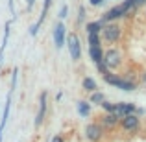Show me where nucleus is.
Instances as JSON below:
<instances>
[{
  "mask_svg": "<svg viewBox=\"0 0 146 142\" xmlns=\"http://www.w3.org/2000/svg\"><path fill=\"white\" fill-rule=\"evenodd\" d=\"M102 79L107 83V85L115 87V89H120L124 92H131V90H137L139 87V79H135L133 76L128 74H115V72H107V74L102 76Z\"/></svg>",
  "mask_w": 146,
  "mask_h": 142,
  "instance_id": "obj_1",
  "label": "nucleus"
},
{
  "mask_svg": "<svg viewBox=\"0 0 146 142\" xmlns=\"http://www.w3.org/2000/svg\"><path fill=\"white\" fill-rule=\"evenodd\" d=\"M100 39L106 44H120L124 39V26L120 22H106L102 26V32H100Z\"/></svg>",
  "mask_w": 146,
  "mask_h": 142,
  "instance_id": "obj_2",
  "label": "nucleus"
},
{
  "mask_svg": "<svg viewBox=\"0 0 146 142\" xmlns=\"http://www.w3.org/2000/svg\"><path fill=\"white\" fill-rule=\"evenodd\" d=\"M102 61L106 63V67L109 68L111 72H120L124 68V52L118 44L115 46H109V48H104V57Z\"/></svg>",
  "mask_w": 146,
  "mask_h": 142,
  "instance_id": "obj_3",
  "label": "nucleus"
},
{
  "mask_svg": "<svg viewBox=\"0 0 146 142\" xmlns=\"http://www.w3.org/2000/svg\"><path fill=\"white\" fill-rule=\"evenodd\" d=\"M118 129H120L124 135L128 137H133L137 135V133H141V129H143V120H141L139 114H126V116L120 118V122H118Z\"/></svg>",
  "mask_w": 146,
  "mask_h": 142,
  "instance_id": "obj_4",
  "label": "nucleus"
},
{
  "mask_svg": "<svg viewBox=\"0 0 146 142\" xmlns=\"http://www.w3.org/2000/svg\"><path fill=\"white\" fill-rule=\"evenodd\" d=\"M106 135H107V131L102 127V124H100L98 120L89 122V124L83 127V137H85L87 142H104Z\"/></svg>",
  "mask_w": 146,
  "mask_h": 142,
  "instance_id": "obj_5",
  "label": "nucleus"
},
{
  "mask_svg": "<svg viewBox=\"0 0 146 142\" xmlns=\"http://www.w3.org/2000/svg\"><path fill=\"white\" fill-rule=\"evenodd\" d=\"M65 44L68 46V53H70L72 61H80V59H82V41H80L78 33H70V35H67Z\"/></svg>",
  "mask_w": 146,
  "mask_h": 142,
  "instance_id": "obj_6",
  "label": "nucleus"
},
{
  "mask_svg": "<svg viewBox=\"0 0 146 142\" xmlns=\"http://www.w3.org/2000/svg\"><path fill=\"white\" fill-rule=\"evenodd\" d=\"M46 111H48V92H46V90H43L41 96H39V111H37L35 120H33V125H35L37 129L43 125L44 118H46Z\"/></svg>",
  "mask_w": 146,
  "mask_h": 142,
  "instance_id": "obj_7",
  "label": "nucleus"
},
{
  "mask_svg": "<svg viewBox=\"0 0 146 142\" xmlns=\"http://www.w3.org/2000/svg\"><path fill=\"white\" fill-rule=\"evenodd\" d=\"M100 124H102V127L106 129L107 133L115 131V129H118V122H120V118L117 116L115 113H104L102 116H100Z\"/></svg>",
  "mask_w": 146,
  "mask_h": 142,
  "instance_id": "obj_8",
  "label": "nucleus"
},
{
  "mask_svg": "<svg viewBox=\"0 0 146 142\" xmlns=\"http://www.w3.org/2000/svg\"><path fill=\"white\" fill-rule=\"evenodd\" d=\"M54 44H56V48H63L65 46V41H67V28H65L63 22H57L56 26H54Z\"/></svg>",
  "mask_w": 146,
  "mask_h": 142,
  "instance_id": "obj_9",
  "label": "nucleus"
},
{
  "mask_svg": "<svg viewBox=\"0 0 146 142\" xmlns=\"http://www.w3.org/2000/svg\"><path fill=\"white\" fill-rule=\"evenodd\" d=\"M135 111H137V105L133 102H117L113 113L117 114L118 118H122V116H126V114H133Z\"/></svg>",
  "mask_w": 146,
  "mask_h": 142,
  "instance_id": "obj_10",
  "label": "nucleus"
},
{
  "mask_svg": "<svg viewBox=\"0 0 146 142\" xmlns=\"http://www.w3.org/2000/svg\"><path fill=\"white\" fill-rule=\"evenodd\" d=\"M9 33H11V20H7L6 24H4V39H2V44H0V67H2V63H4V53H6V48H7Z\"/></svg>",
  "mask_w": 146,
  "mask_h": 142,
  "instance_id": "obj_11",
  "label": "nucleus"
},
{
  "mask_svg": "<svg viewBox=\"0 0 146 142\" xmlns=\"http://www.w3.org/2000/svg\"><path fill=\"white\" fill-rule=\"evenodd\" d=\"M76 111H78L80 116L87 118L91 114V103H89V100H78V102H76Z\"/></svg>",
  "mask_w": 146,
  "mask_h": 142,
  "instance_id": "obj_12",
  "label": "nucleus"
},
{
  "mask_svg": "<svg viewBox=\"0 0 146 142\" xmlns=\"http://www.w3.org/2000/svg\"><path fill=\"white\" fill-rule=\"evenodd\" d=\"M82 89L85 90V92H94V90H98V83L94 81L93 78H89V76H85V78L82 79Z\"/></svg>",
  "mask_w": 146,
  "mask_h": 142,
  "instance_id": "obj_13",
  "label": "nucleus"
},
{
  "mask_svg": "<svg viewBox=\"0 0 146 142\" xmlns=\"http://www.w3.org/2000/svg\"><path fill=\"white\" fill-rule=\"evenodd\" d=\"M89 57L93 59V63H98L104 57V46H89Z\"/></svg>",
  "mask_w": 146,
  "mask_h": 142,
  "instance_id": "obj_14",
  "label": "nucleus"
},
{
  "mask_svg": "<svg viewBox=\"0 0 146 142\" xmlns=\"http://www.w3.org/2000/svg\"><path fill=\"white\" fill-rule=\"evenodd\" d=\"M104 100H106V94H104L102 90H94V92H91V96H89L91 105H102Z\"/></svg>",
  "mask_w": 146,
  "mask_h": 142,
  "instance_id": "obj_15",
  "label": "nucleus"
},
{
  "mask_svg": "<svg viewBox=\"0 0 146 142\" xmlns=\"http://www.w3.org/2000/svg\"><path fill=\"white\" fill-rule=\"evenodd\" d=\"M102 26H104V22H100V20L87 22V24H85V32L87 33H100V32H102Z\"/></svg>",
  "mask_w": 146,
  "mask_h": 142,
  "instance_id": "obj_16",
  "label": "nucleus"
},
{
  "mask_svg": "<svg viewBox=\"0 0 146 142\" xmlns=\"http://www.w3.org/2000/svg\"><path fill=\"white\" fill-rule=\"evenodd\" d=\"M87 44L89 46H102L100 33H87Z\"/></svg>",
  "mask_w": 146,
  "mask_h": 142,
  "instance_id": "obj_17",
  "label": "nucleus"
},
{
  "mask_svg": "<svg viewBox=\"0 0 146 142\" xmlns=\"http://www.w3.org/2000/svg\"><path fill=\"white\" fill-rule=\"evenodd\" d=\"M115 103H117V102H109V100H104L100 107H102L106 113H113V111H115Z\"/></svg>",
  "mask_w": 146,
  "mask_h": 142,
  "instance_id": "obj_18",
  "label": "nucleus"
},
{
  "mask_svg": "<svg viewBox=\"0 0 146 142\" xmlns=\"http://www.w3.org/2000/svg\"><path fill=\"white\" fill-rule=\"evenodd\" d=\"M17 78H19V68H13V76H11V87H9V92H13L17 89Z\"/></svg>",
  "mask_w": 146,
  "mask_h": 142,
  "instance_id": "obj_19",
  "label": "nucleus"
},
{
  "mask_svg": "<svg viewBox=\"0 0 146 142\" xmlns=\"http://www.w3.org/2000/svg\"><path fill=\"white\" fill-rule=\"evenodd\" d=\"M94 65H96V70L100 72V74H107V72H109V68H107L106 67V63H104V61H98V63H94Z\"/></svg>",
  "mask_w": 146,
  "mask_h": 142,
  "instance_id": "obj_20",
  "label": "nucleus"
},
{
  "mask_svg": "<svg viewBox=\"0 0 146 142\" xmlns=\"http://www.w3.org/2000/svg\"><path fill=\"white\" fill-rule=\"evenodd\" d=\"M85 22V7L80 6L78 7V24H83Z\"/></svg>",
  "mask_w": 146,
  "mask_h": 142,
  "instance_id": "obj_21",
  "label": "nucleus"
},
{
  "mask_svg": "<svg viewBox=\"0 0 146 142\" xmlns=\"http://www.w3.org/2000/svg\"><path fill=\"white\" fill-rule=\"evenodd\" d=\"M57 17H59L61 20H63V18H67V17H68V6H61L59 15H57Z\"/></svg>",
  "mask_w": 146,
  "mask_h": 142,
  "instance_id": "obj_22",
  "label": "nucleus"
},
{
  "mask_svg": "<svg viewBox=\"0 0 146 142\" xmlns=\"http://www.w3.org/2000/svg\"><path fill=\"white\" fill-rule=\"evenodd\" d=\"M139 81L143 83V85H146V67H144L143 70L139 72Z\"/></svg>",
  "mask_w": 146,
  "mask_h": 142,
  "instance_id": "obj_23",
  "label": "nucleus"
},
{
  "mask_svg": "<svg viewBox=\"0 0 146 142\" xmlns=\"http://www.w3.org/2000/svg\"><path fill=\"white\" fill-rule=\"evenodd\" d=\"M104 2H106V0H89V4H91L93 7H98V6H102Z\"/></svg>",
  "mask_w": 146,
  "mask_h": 142,
  "instance_id": "obj_24",
  "label": "nucleus"
},
{
  "mask_svg": "<svg viewBox=\"0 0 146 142\" xmlns=\"http://www.w3.org/2000/svg\"><path fill=\"white\" fill-rule=\"evenodd\" d=\"M50 142H65V139L61 135H56V137H52V140H50Z\"/></svg>",
  "mask_w": 146,
  "mask_h": 142,
  "instance_id": "obj_25",
  "label": "nucleus"
},
{
  "mask_svg": "<svg viewBox=\"0 0 146 142\" xmlns=\"http://www.w3.org/2000/svg\"><path fill=\"white\" fill-rule=\"evenodd\" d=\"M135 2V6L139 7V6H146V0H133Z\"/></svg>",
  "mask_w": 146,
  "mask_h": 142,
  "instance_id": "obj_26",
  "label": "nucleus"
},
{
  "mask_svg": "<svg viewBox=\"0 0 146 142\" xmlns=\"http://www.w3.org/2000/svg\"><path fill=\"white\" fill-rule=\"evenodd\" d=\"M33 2H35V0H26V7H28V9H32V7H33Z\"/></svg>",
  "mask_w": 146,
  "mask_h": 142,
  "instance_id": "obj_27",
  "label": "nucleus"
},
{
  "mask_svg": "<svg viewBox=\"0 0 146 142\" xmlns=\"http://www.w3.org/2000/svg\"><path fill=\"white\" fill-rule=\"evenodd\" d=\"M61 98H63V92H57V94H56V102H59Z\"/></svg>",
  "mask_w": 146,
  "mask_h": 142,
  "instance_id": "obj_28",
  "label": "nucleus"
},
{
  "mask_svg": "<svg viewBox=\"0 0 146 142\" xmlns=\"http://www.w3.org/2000/svg\"><path fill=\"white\" fill-rule=\"evenodd\" d=\"M144 17H146V11H144Z\"/></svg>",
  "mask_w": 146,
  "mask_h": 142,
  "instance_id": "obj_29",
  "label": "nucleus"
}]
</instances>
